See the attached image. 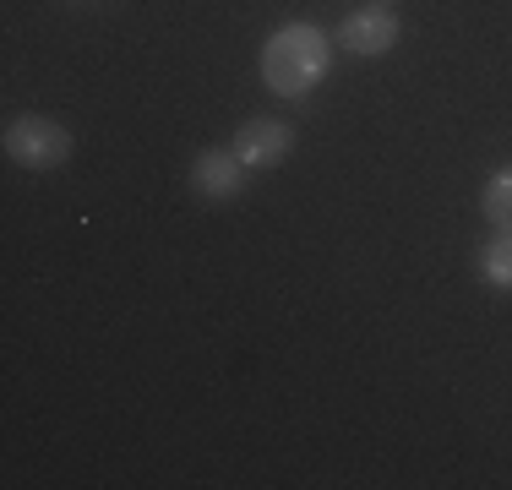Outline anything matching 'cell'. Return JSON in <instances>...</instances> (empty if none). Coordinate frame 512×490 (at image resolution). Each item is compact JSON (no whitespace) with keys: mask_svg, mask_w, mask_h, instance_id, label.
Segmentation results:
<instances>
[{"mask_svg":"<svg viewBox=\"0 0 512 490\" xmlns=\"http://www.w3.org/2000/svg\"><path fill=\"white\" fill-rule=\"evenodd\" d=\"M480 278L491 289H512V229H496L480 245Z\"/></svg>","mask_w":512,"mask_h":490,"instance_id":"6","label":"cell"},{"mask_svg":"<svg viewBox=\"0 0 512 490\" xmlns=\"http://www.w3.org/2000/svg\"><path fill=\"white\" fill-rule=\"evenodd\" d=\"M246 175L251 169L235 158V147H202V153L191 158V196L207 207H224L246 191Z\"/></svg>","mask_w":512,"mask_h":490,"instance_id":"3","label":"cell"},{"mask_svg":"<svg viewBox=\"0 0 512 490\" xmlns=\"http://www.w3.org/2000/svg\"><path fill=\"white\" fill-rule=\"evenodd\" d=\"M333 66V39L316 22H284L262 44V82L278 98H306Z\"/></svg>","mask_w":512,"mask_h":490,"instance_id":"1","label":"cell"},{"mask_svg":"<svg viewBox=\"0 0 512 490\" xmlns=\"http://www.w3.org/2000/svg\"><path fill=\"white\" fill-rule=\"evenodd\" d=\"M480 213L491 218L496 229H512V164H502L480 191Z\"/></svg>","mask_w":512,"mask_h":490,"instance_id":"7","label":"cell"},{"mask_svg":"<svg viewBox=\"0 0 512 490\" xmlns=\"http://www.w3.org/2000/svg\"><path fill=\"white\" fill-rule=\"evenodd\" d=\"M0 147L17 169H33V175H50V169H66L71 153H77V137H71L66 120L55 115H11L6 131H0Z\"/></svg>","mask_w":512,"mask_h":490,"instance_id":"2","label":"cell"},{"mask_svg":"<svg viewBox=\"0 0 512 490\" xmlns=\"http://www.w3.org/2000/svg\"><path fill=\"white\" fill-rule=\"evenodd\" d=\"M77 6H93V0H77Z\"/></svg>","mask_w":512,"mask_h":490,"instance_id":"9","label":"cell"},{"mask_svg":"<svg viewBox=\"0 0 512 490\" xmlns=\"http://www.w3.org/2000/svg\"><path fill=\"white\" fill-rule=\"evenodd\" d=\"M398 17L387 6H360V11H349L344 22H338V44L349 49V55H360V60H376V55H387V49L398 44Z\"/></svg>","mask_w":512,"mask_h":490,"instance_id":"5","label":"cell"},{"mask_svg":"<svg viewBox=\"0 0 512 490\" xmlns=\"http://www.w3.org/2000/svg\"><path fill=\"white\" fill-rule=\"evenodd\" d=\"M235 158L251 169V175H267V169H278L289 153H295V131L284 126V120H273V115H251L246 126L235 131Z\"/></svg>","mask_w":512,"mask_h":490,"instance_id":"4","label":"cell"},{"mask_svg":"<svg viewBox=\"0 0 512 490\" xmlns=\"http://www.w3.org/2000/svg\"><path fill=\"white\" fill-rule=\"evenodd\" d=\"M371 6H387V0H371Z\"/></svg>","mask_w":512,"mask_h":490,"instance_id":"8","label":"cell"}]
</instances>
